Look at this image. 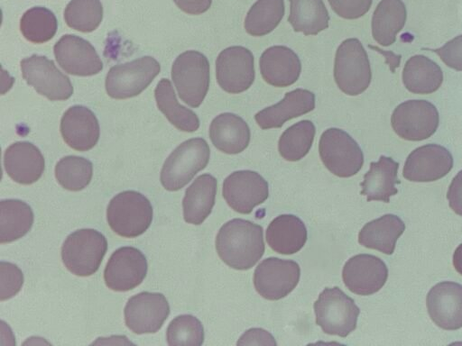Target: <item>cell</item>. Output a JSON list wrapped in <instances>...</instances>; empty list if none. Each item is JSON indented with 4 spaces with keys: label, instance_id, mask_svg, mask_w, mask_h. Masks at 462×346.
<instances>
[{
    "label": "cell",
    "instance_id": "6da1fadb",
    "mask_svg": "<svg viewBox=\"0 0 462 346\" xmlns=\"http://www.w3.org/2000/svg\"><path fill=\"white\" fill-rule=\"evenodd\" d=\"M263 228L248 220L236 218L222 225L216 237V250L230 268L246 270L264 252Z\"/></svg>",
    "mask_w": 462,
    "mask_h": 346
},
{
    "label": "cell",
    "instance_id": "7a4b0ae2",
    "mask_svg": "<svg viewBox=\"0 0 462 346\" xmlns=\"http://www.w3.org/2000/svg\"><path fill=\"white\" fill-rule=\"evenodd\" d=\"M152 214V206L146 196L137 191L126 190L110 200L106 220L119 236L135 238L150 227Z\"/></svg>",
    "mask_w": 462,
    "mask_h": 346
},
{
    "label": "cell",
    "instance_id": "3957f363",
    "mask_svg": "<svg viewBox=\"0 0 462 346\" xmlns=\"http://www.w3.org/2000/svg\"><path fill=\"white\" fill-rule=\"evenodd\" d=\"M210 150L202 138H193L180 144L166 159L161 171V183L166 190L177 191L206 168Z\"/></svg>",
    "mask_w": 462,
    "mask_h": 346
},
{
    "label": "cell",
    "instance_id": "277c9868",
    "mask_svg": "<svg viewBox=\"0 0 462 346\" xmlns=\"http://www.w3.org/2000/svg\"><path fill=\"white\" fill-rule=\"evenodd\" d=\"M107 250L106 237L94 229L70 233L61 247L64 266L74 275L88 277L98 269Z\"/></svg>",
    "mask_w": 462,
    "mask_h": 346
},
{
    "label": "cell",
    "instance_id": "5b68a950",
    "mask_svg": "<svg viewBox=\"0 0 462 346\" xmlns=\"http://www.w3.org/2000/svg\"><path fill=\"white\" fill-rule=\"evenodd\" d=\"M334 78L339 89L348 96L360 95L369 86L372 79L370 62L359 40L346 39L338 46Z\"/></svg>",
    "mask_w": 462,
    "mask_h": 346
},
{
    "label": "cell",
    "instance_id": "8992f818",
    "mask_svg": "<svg viewBox=\"0 0 462 346\" xmlns=\"http://www.w3.org/2000/svg\"><path fill=\"white\" fill-rule=\"evenodd\" d=\"M316 323L327 334L346 337L352 332L360 314L355 301L339 287H326L314 303Z\"/></svg>",
    "mask_w": 462,
    "mask_h": 346
},
{
    "label": "cell",
    "instance_id": "52a82bcc",
    "mask_svg": "<svg viewBox=\"0 0 462 346\" xmlns=\"http://www.w3.org/2000/svg\"><path fill=\"white\" fill-rule=\"evenodd\" d=\"M171 78L180 98L190 107H199L209 86V62L201 52L187 50L174 60Z\"/></svg>",
    "mask_w": 462,
    "mask_h": 346
},
{
    "label": "cell",
    "instance_id": "ba28073f",
    "mask_svg": "<svg viewBox=\"0 0 462 346\" xmlns=\"http://www.w3.org/2000/svg\"><path fill=\"white\" fill-rule=\"evenodd\" d=\"M319 152L325 167L339 178L356 175L364 163L363 151L357 142L338 128H329L321 134Z\"/></svg>",
    "mask_w": 462,
    "mask_h": 346
},
{
    "label": "cell",
    "instance_id": "9c48e42d",
    "mask_svg": "<svg viewBox=\"0 0 462 346\" xmlns=\"http://www.w3.org/2000/svg\"><path fill=\"white\" fill-rule=\"evenodd\" d=\"M160 70V63L150 56L113 66L106 77V93L116 99L136 96L152 82Z\"/></svg>",
    "mask_w": 462,
    "mask_h": 346
},
{
    "label": "cell",
    "instance_id": "30bf717a",
    "mask_svg": "<svg viewBox=\"0 0 462 346\" xmlns=\"http://www.w3.org/2000/svg\"><path fill=\"white\" fill-rule=\"evenodd\" d=\"M439 123L436 106L427 100H408L395 107L391 117L394 132L407 141H423L435 133Z\"/></svg>",
    "mask_w": 462,
    "mask_h": 346
},
{
    "label": "cell",
    "instance_id": "8fae6325",
    "mask_svg": "<svg viewBox=\"0 0 462 346\" xmlns=\"http://www.w3.org/2000/svg\"><path fill=\"white\" fill-rule=\"evenodd\" d=\"M20 64L23 79L40 95L57 101L66 100L73 94L69 78L45 56L33 54Z\"/></svg>",
    "mask_w": 462,
    "mask_h": 346
},
{
    "label": "cell",
    "instance_id": "7c38bea8",
    "mask_svg": "<svg viewBox=\"0 0 462 346\" xmlns=\"http://www.w3.org/2000/svg\"><path fill=\"white\" fill-rule=\"evenodd\" d=\"M300 269L297 262L270 257L263 260L254 273L257 293L268 300H279L290 294L298 285Z\"/></svg>",
    "mask_w": 462,
    "mask_h": 346
},
{
    "label": "cell",
    "instance_id": "4fadbf2b",
    "mask_svg": "<svg viewBox=\"0 0 462 346\" xmlns=\"http://www.w3.org/2000/svg\"><path fill=\"white\" fill-rule=\"evenodd\" d=\"M216 77L220 87L229 94L247 90L254 80L253 53L242 46L225 49L216 60Z\"/></svg>",
    "mask_w": 462,
    "mask_h": 346
},
{
    "label": "cell",
    "instance_id": "5bb4252c",
    "mask_svg": "<svg viewBox=\"0 0 462 346\" xmlns=\"http://www.w3.org/2000/svg\"><path fill=\"white\" fill-rule=\"evenodd\" d=\"M126 326L136 334L154 333L170 314V305L161 293L141 292L130 297L125 307Z\"/></svg>",
    "mask_w": 462,
    "mask_h": 346
},
{
    "label": "cell",
    "instance_id": "9a60e30c",
    "mask_svg": "<svg viewBox=\"0 0 462 346\" xmlns=\"http://www.w3.org/2000/svg\"><path fill=\"white\" fill-rule=\"evenodd\" d=\"M222 195L232 209L247 214L268 198V183L255 171H235L225 178Z\"/></svg>",
    "mask_w": 462,
    "mask_h": 346
},
{
    "label": "cell",
    "instance_id": "2e32d148",
    "mask_svg": "<svg viewBox=\"0 0 462 346\" xmlns=\"http://www.w3.org/2000/svg\"><path fill=\"white\" fill-rule=\"evenodd\" d=\"M148 264L143 252L134 247H121L110 256L104 270L106 287L117 292L129 291L146 277Z\"/></svg>",
    "mask_w": 462,
    "mask_h": 346
},
{
    "label": "cell",
    "instance_id": "e0dca14e",
    "mask_svg": "<svg viewBox=\"0 0 462 346\" xmlns=\"http://www.w3.org/2000/svg\"><path fill=\"white\" fill-rule=\"evenodd\" d=\"M453 167V157L445 147L430 143L411 151L402 176L412 182H431L445 177Z\"/></svg>",
    "mask_w": 462,
    "mask_h": 346
},
{
    "label": "cell",
    "instance_id": "ac0fdd59",
    "mask_svg": "<svg viewBox=\"0 0 462 346\" xmlns=\"http://www.w3.org/2000/svg\"><path fill=\"white\" fill-rule=\"evenodd\" d=\"M54 55L61 68L71 75L88 77L99 73L103 63L89 41L73 35H63L54 45Z\"/></svg>",
    "mask_w": 462,
    "mask_h": 346
},
{
    "label": "cell",
    "instance_id": "d6986e66",
    "mask_svg": "<svg viewBox=\"0 0 462 346\" xmlns=\"http://www.w3.org/2000/svg\"><path fill=\"white\" fill-rule=\"evenodd\" d=\"M342 278L346 287L353 293L369 296L378 292L388 278V269L378 257L357 254L344 265Z\"/></svg>",
    "mask_w": 462,
    "mask_h": 346
},
{
    "label": "cell",
    "instance_id": "ffe728a7",
    "mask_svg": "<svg viewBox=\"0 0 462 346\" xmlns=\"http://www.w3.org/2000/svg\"><path fill=\"white\" fill-rule=\"evenodd\" d=\"M426 304L437 326L449 331L462 327V285L452 281L436 284L429 291Z\"/></svg>",
    "mask_w": 462,
    "mask_h": 346
},
{
    "label": "cell",
    "instance_id": "44dd1931",
    "mask_svg": "<svg viewBox=\"0 0 462 346\" xmlns=\"http://www.w3.org/2000/svg\"><path fill=\"white\" fill-rule=\"evenodd\" d=\"M60 133L70 148L86 151L98 141L99 123L90 109L83 105H73L61 117Z\"/></svg>",
    "mask_w": 462,
    "mask_h": 346
},
{
    "label": "cell",
    "instance_id": "7402d4cb",
    "mask_svg": "<svg viewBox=\"0 0 462 346\" xmlns=\"http://www.w3.org/2000/svg\"><path fill=\"white\" fill-rule=\"evenodd\" d=\"M44 166L41 150L29 141L14 142L4 154V167L7 175L19 184L36 182L42 177Z\"/></svg>",
    "mask_w": 462,
    "mask_h": 346
},
{
    "label": "cell",
    "instance_id": "603a6c76",
    "mask_svg": "<svg viewBox=\"0 0 462 346\" xmlns=\"http://www.w3.org/2000/svg\"><path fill=\"white\" fill-rule=\"evenodd\" d=\"M260 71L268 84L285 87L294 84L301 71V64L297 54L285 46H272L261 55Z\"/></svg>",
    "mask_w": 462,
    "mask_h": 346
},
{
    "label": "cell",
    "instance_id": "cb8c5ba5",
    "mask_svg": "<svg viewBox=\"0 0 462 346\" xmlns=\"http://www.w3.org/2000/svg\"><path fill=\"white\" fill-rule=\"evenodd\" d=\"M315 108V95L303 88L285 94L277 104L259 111L254 119L263 130L280 128L292 118L305 114Z\"/></svg>",
    "mask_w": 462,
    "mask_h": 346
},
{
    "label": "cell",
    "instance_id": "d4e9b609",
    "mask_svg": "<svg viewBox=\"0 0 462 346\" xmlns=\"http://www.w3.org/2000/svg\"><path fill=\"white\" fill-rule=\"evenodd\" d=\"M250 135L245 121L232 113L220 114L209 126V138L213 145L227 154H237L246 149Z\"/></svg>",
    "mask_w": 462,
    "mask_h": 346
},
{
    "label": "cell",
    "instance_id": "484cf974",
    "mask_svg": "<svg viewBox=\"0 0 462 346\" xmlns=\"http://www.w3.org/2000/svg\"><path fill=\"white\" fill-rule=\"evenodd\" d=\"M399 163L391 157L382 155L379 160L370 163L369 170L365 174L361 195L367 201H383L389 203L390 197L398 193L396 187L400 184L398 178Z\"/></svg>",
    "mask_w": 462,
    "mask_h": 346
},
{
    "label": "cell",
    "instance_id": "4316f807",
    "mask_svg": "<svg viewBox=\"0 0 462 346\" xmlns=\"http://www.w3.org/2000/svg\"><path fill=\"white\" fill-rule=\"evenodd\" d=\"M308 233L304 223L294 214H281L266 229L265 238L272 250L290 255L305 244Z\"/></svg>",
    "mask_w": 462,
    "mask_h": 346
},
{
    "label": "cell",
    "instance_id": "83f0119b",
    "mask_svg": "<svg viewBox=\"0 0 462 346\" xmlns=\"http://www.w3.org/2000/svg\"><path fill=\"white\" fill-rule=\"evenodd\" d=\"M217 181L210 174L199 176L186 189L182 201L183 217L191 224H201L215 205Z\"/></svg>",
    "mask_w": 462,
    "mask_h": 346
},
{
    "label": "cell",
    "instance_id": "f1b7e54d",
    "mask_svg": "<svg viewBox=\"0 0 462 346\" xmlns=\"http://www.w3.org/2000/svg\"><path fill=\"white\" fill-rule=\"evenodd\" d=\"M404 230L405 223L399 216L387 214L365 223L359 232L358 242L365 248L391 255Z\"/></svg>",
    "mask_w": 462,
    "mask_h": 346
},
{
    "label": "cell",
    "instance_id": "f546056e",
    "mask_svg": "<svg viewBox=\"0 0 462 346\" xmlns=\"http://www.w3.org/2000/svg\"><path fill=\"white\" fill-rule=\"evenodd\" d=\"M402 83L413 94L426 95L437 91L443 82L440 67L424 55H414L405 63Z\"/></svg>",
    "mask_w": 462,
    "mask_h": 346
},
{
    "label": "cell",
    "instance_id": "4dcf8cb0",
    "mask_svg": "<svg viewBox=\"0 0 462 346\" xmlns=\"http://www.w3.org/2000/svg\"><path fill=\"white\" fill-rule=\"evenodd\" d=\"M407 17L402 0H382L372 17V35L382 46L394 43L397 34L403 28Z\"/></svg>",
    "mask_w": 462,
    "mask_h": 346
},
{
    "label": "cell",
    "instance_id": "1f68e13d",
    "mask_svg": "<svg viewBox=\"0 0 462 346\" xmlns=\"http://www.w3.org/2000/svg\"><path fill=\"white\" fill-rule=\"evenodd\" d=\"M158 109L169 122L182 132H195L199 127V119L190 109L179 104L171 83L162 78L154 90Z\"/></svg>",
    "mask_w": 462,
    "mask_h": 346
},
{
    "label": "cell",
    "instance_id": "d6a6232c",
    "mask_svg": "<svg viewBox=\"0 0 462 346\" xmlns=\"http://www.w3.org/2000/svg\"><path fill=\"white\" fill-rule=\"evenodd\" d=\"M0 242L6 243L24 236L33 223V213L29 205L18 199L0 202Z\"/></svg>",
    "mask_w": 462,
    "mask_h": 346
},
{
    "label": "cell",
    "instance_id": "836d02e7",
    "mask_svg": "<svg viewBox=\"0 0 462 346\" xmlns=\"http://www.w3.org/2000/svg\"><path fill=\"white\" fill-rule=\"evenodd\" d=\"M288 22L295 32L316 35L328 27L329 14L323 0H289Z\"/></svg>",
    "mask_w": 462,
    "mask_h": 346
},
{
    "label": "cell",
    "instance_id": "e575fe53",
    "mask_svg": "<svg viewBox=\"0 0 462 346\" xmlns=\"http://www.w3.org/2000/svg\"><path fill=\"white\" fill-rule=\"evenodd\" d=\"M283 14V0H257L247 12L245 29L252 36H263L276 28Z\"/></svg>",
    "mask_w": 462,
    "mask_h": 346
},
{
    "label": "cell",
    "instance_id": "d590c367",
    "mask_svg": "<svg viewBox=\"0 0 462 346\" xmlns=\"http://www.w3.org/2000/svg\"><path fill=\"white\" fill-rule=\"evenodd\" d=\"M316 128L310 120H302L288 127L278 142L280 155L288 161H297L310 151Z\"/></svg>",
    "mask_w": 462,
    "mask_h": 346
},
{
    "label": "cell",
    "instance_id": "8d00e7d4",
    "mask_svg": "<svg viewBox=\"0 0 462 346\" xmlns=\"http://www.w3.org/2000/svg\"><path fill=\"white\" fill-rule=\"evenodd\" d=\"M58 22L55 14L46 7L35 6L27 10L20 21L23 37L32 43H44L55 35Z\"/></svg>",
    "mask_w": 462,
    "mask_h": 346
},
{
    "label": "cell",
    "instance_id": "74e56055",
    "mask_svg": "<svg viewBox=\"0 0 462 346\" xmlns=\"http://www.w3.org/2000/svg\"><path fill=\"white\" fill-rule=\"evenodd\" d=\"M54 173L62 187L70 191H79L90 183L93 165L83 157L69 155L57 162Z\"/></svg>",
    "mask_w": 462,
    "mask_h": 346
},
{
    "label": "cell",
    "instance_id": "f35d334b",
    "mask_svg": "<svg viewBox=\"0 0 462 346\" xmlns=\"http://www.w3.org/2000/svg\"><path fill=\"white\" fill-rule=\"evenodd\" d=\"M68 26L82 32L96 30L103 19V6L99 0H71L64 11Z\"/></svg>",
    "mask_w": 462,
    "mask_h": 346
},
{
    "label": "cell",
    "instance_id": "ab89813d",
    "mask_svg": "<svg viewBox=\"0 0 462 346\" xmlns=\"http://www.w3.org/2000/svg\"><path fill=\"white\" fill-rule=\"evenodd\" d=\"M167 343L200 346L204 341L201 322L191 314H181L171 321L166 331Z\"/></svg>",
    "mask_w": 462,
    "mask_h": 346
},
{
    "label": "cell",
    "instance_id": "60d3db41",
    "mask_svg": "<svg viewBox=\"0 0 462 346\" xmlns=\"http://www.w3.org/2000/svg\"><path fill=\"white\" fill-rule=\"evenodd\" d=\"M1 270V296L2 301L16 295L23 283V275L20 269L10 262L2 261Z\"/></svg>",
    "mask_w": 462,
    "mask_h": 346
},
{
    "label": "cell",
    "instance_id": "b9f144b4",
    "mask_svg": "<svg viewBox=\"0 0 462 346\" xmlns=\"http://www.w3.org/2000/svg\"><path fill=\"white\" fill-rule=\"evenodd\" d=\"M373 0H328L332 10L345 19H357L368 12Z\"/></svg>",
    "mask_w": 462,
    "mask_h": 346
},
{
    "label": "cell",
    "instance_id": "7bdbcfd3",
    "mask_svg": "<svg viewBox=\"0 0 462 346\" xmlns=\"http://www.w3.org/2000/svg\"><path fill=\"white\" fill-rule=\"evenodd\" d=\"M449 68L462 71V34L447 41L442 47L430 50Z\"/></svg>",
    "mask_w": 462,
    "mask_h": 346
},
{
    "label": "cell",
    "instance_id": "ee69618b",
    "mask_svg": "<svg viewBox=\"0 0 462 346\" xmlns=\"http://www.w3.org/2000/svg\"><path fill=\"white\" fill-rule=\"evenodd\" d=\"M449 207L458 215L462 216V170L452 179L448 193Z\"/></svg>",
    "mask_w": 462,
    "mask_h": 346
},
{
    "label": "cell",
    "instance_id": "f6af8a7d",
    "mask_svg": "<svg viewBox=\"0 0 462 346\" xmlns=\"http://www.w3.org/2000/svg\"><path fill=\"white\" fill-rule=\"evenodd\" d=\"M247 344H266L276 345L272 334L260 328H252L247 330L237 341V345Z\"/></svg>",
    "mask_w": 462,
    "mask_h": 346
},
{
    "label": "cell",
    "instance_id": "bcb514c9",
    "mask_svg": "<svg viewBox=\"0 0 462 346\" xmlns=\"http://www.w3.org/2000/svg\"><path fill=\"white\" fill-rule=\"evenodd\" d=\"M176 5L189 14H201L211 5L212 0H173Z\"/></svg>",
    "mask_w": 462,
    "mask_h": 346
},
{
    "label": "cell",
    "instance_id": "7dc6e473",
    "mask_svg": "<svg viewBox=\"0 0 462 346\" xmlns=\"http://www.w3.org/2000/svg\"><path fill=\"white\" fill-rule=\"evenodd\" d=\"M453 266L455 269L462 275V243L455 250L453 254Z\"/></svg>",
    "mask_w": 462,
    "mask_h": 346
}]
</instances>
